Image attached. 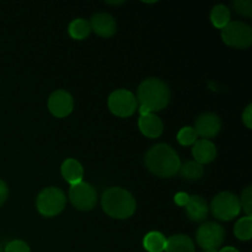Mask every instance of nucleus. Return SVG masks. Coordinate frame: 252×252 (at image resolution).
Here are the masks:
<instances>
[{
  "label": "nucleus",
  "instance_id": "nucleus-1",
  "mask_svg": "<svg viewBox=\"0 0 252 252\" xmlns=\"http://www.w3.org/2000/svg\"><path fill=\"white\" fill-rule=\"evenodd\" d=\"M144 162L152 174L164 179L176 175L181 166V160L177 153L164 143L150 148L145 154Z\"/></svg>",
  "mask_w": 252,
  "mask_h": 252
},
{
  "label": "nucleus",
  "instance_id": "nucleus-2",
  "mask_svg": "<svg viewBox=\"0 0 252 252\" xmlns=\"http://www.w3.org/2000/svg\"><path fill=\"white\" fill-rule=\"evenodd\" d=\"M170 90L166 84L157 78L143 81L138 88L137 102H139L140 115L154 113L169 105Z\"/></svg>",
  "mask_w": 252,
  "mask_h": 252
},
{
  "label": "nucleus",
  "instance_id": "nucleus-3",
  "mask_svg": "<svg viewBox=\"0 0 252 252\" xmlns=\"http://www.w3.org/2000/svg\"><path fill=\"white\" fill-rule=\"evenodd\" d=\"M102 209L106 214L115 219H127L135 212V199L132 194L121 187L106 189L101 199Z\"/></svg>",
  "mask_w": 252,
  "mask_h": 252
},
{
  "label": "nucleus",
  "instance_id": "nucleus-4",
  "mask_svg": "<svg viewBox=\"0 0 252 252\" xmlns=\"http://www.w3.org/2000/svg\"><path fill=\"white\" fill-rule=\"evenodd\" d=\"M221 39L233 48H249L252 43V29L245 22L230 21L221 29Z\"/></svg>",
  "mask_w": 252,
  "mask_h": 252
},
{
  "label": "nucleus",
  "instance_id": "nucleus-5",
  "mask_svg": "<svg viewBox=\"0 0 252 252\" xmlns=\"http://www.w3.org/2000/svg\"><path fill=\"white\" fill-rule=\"evenodd\" d=\"M66 197L62 189L48 187L37 197V209L43 217H56L64 209Z\"/></svg>",
  "mask_w": 252,
  "mask_h": 252
},
{
  "label": "nucleus",
  "instance_id": "nucleus-6",
  "mask_svg": "<svg viewBox=\"0 0 252 252\" xmlns=\"http://www.w3.org/2000/svg\"><path fill=\"white\" fill-rule=\"evenodd\" d=\"M212 213L217 219L229 221L238 217L241 212L240 201L230 192H221L214 197L212 202Z\"/></svg>",
  "mask_w": 252,
  "mask_h": 252
},
{
  "label": "nucleus",
  "instance_id": "nucleus-7",
  "mask_svg": "<svg viewBox=\"0 0 252 252\" xmlns=\"http://www.w3.org/2000/svg\"><path fill=\"white\" fill-rule=\"evenodd\" d=\"M137 107V97L134 94L126 89L113 91L108 97V108L113 115L118 117H129L135 112Z\"/></svg>",
  "mask_w": 252,
  "mask_h": 252
},
{
  "label": "nucleus",
  "instance_id": "nucleus-8",
  "mask_svg": "<svg viewBox=\"0 0 252 252\" xmlns=\"http://www.w3.org/2000/svg\"><path fill=\"white\" fill-rule=\"evenodd\" d=\"M69 198L73 206L79 211H90L97 203L96 189L85 181L71 185L69 189Z\"/></svg>",
  "mask_w": 252,
  "mask_h": 252
},
{
  "label": "nucleus",
  "instance_id": "nucleus-9",
  "mask_svg": "<svg viewBox=\"0 0 252 252\" xmlns=\"http://www.w3.org/2000/svg\"><path fill=\"white\" fill-rule=\"evenodd\" d=\"M225 238V230L217 223L202 224L196 233V240L198 245L206 251H217L223 244Z\"/></svg>",
  "mask_w": 252,
  "mask_h": 252
},
{
  "label": "nucleus",
  "instance_id": "nucleus-10",
  "mask_svg": "<svg viewBox=\"0 0 252 252\" xmlns=\"http://www.w3.org/2000/svg\"><path fill=\"white\" fill-rule=\"evenodd\" d=\"M74 101L69 93L64 90H57L49 96L48 108L53 116L58 118H64L69 116L73 111Z\"/></svg>",
  "mask_w": 252,
  "mask_h": 252
},
{
  "label": "nucleus",
  "instance_id": "nucleus-11",
  "mask_svg": "<svg viewBox=\"0 0 252 252\" xmlns=\"http://www.w3.org/2000/svg\"><path fill=\"white\" fill-rule=\"evenodd\" d=\"M221 128V121L214 113H203L199 116L196 121V126H194V130H196L197 135L202 137L203 139L207 138H213L220 132Z\"/></svg>",
  "mask_w": 252,
  "mask_h": 252
},
{
  "label": "nucleus",
  "instance_id": "nucleus-12",
  "mask_svg": "<svg viewBox=\"0 0 252 252\" xmlns=\"http://www.w3.org/2000/svg\"><path fill=\"white\" fill-rule=\"evenodd\" d=\"M89 24H90L91 30H94L101 37L113 36L116 33V29H117L116 20L110 14H105V12L94 15Z\"/></svg>",
  "mask_w": 252,
  "mask_h": 252
},
{
  "label": "nucleus",
  "instance_id": "nucleus-13",
  "mask_svg": "<svg viewBox=\"0 0 252 252\" xmlns=\"http://www.w3.org/2000/svg\"><path fill=\"white\" fill-rule=\"evenodd\" d=\"M192 154H193L194 161L198 162V164H209L216 159L217 148L211 140L199 139L193 144Z\"/></svg>",
  "mask_w": 252,
  "mask_h": 252
},
{
  "label": "nucleus",
  "instance_id": "nucleus-14",
  "mask_svg": "<svg viewBox=\"0 0 252 252\" xmlns=\"http://www.w3.org/2000/svg\"><path fill=\"white\" fill-rule=\"evenodd\" d=\"M138 126H139L140 132L148 138L160 137L162 130H164V125H162L161 120L154 113L140 115Z\"/></svg>",
  "mask_w": 252,
  "mask_h": 252
},
{
  "label": "nucleus",
  "instance_id": "nucleus-15",
  "mask_svg": "<svg viewBox=\"0 0 252 252\" xmlns=\"http://www.w3.org/2000/svg\"><path fill=\"white\" fill-rule=\"evenodd\" d=\"M186 211L191 220L202 221L208 216L209 208L203 197L194 194V196H189V203L186 204Z\"/></svg>",
  "mask_w": 252,
  "mask_h": 252
},
{
  "label": "nucleus",
  "instance_id": "nucleus-16",
  "mask_svg": "<svg viewBox=\"0 0 252 252\" xmlns=\"http://www.w3.org/2000/svg\"><path fill=\"white\" fill-rule=\"evenodd\" d=\"M62 175L68 184L75 185L83 181L84 169L75 159H66L62 165Z\"/></svg>",
  "mask_w": 252,
  "mask_h": 252
},
{
  "label": "nucleus",
  "instance_id": "nucleus-17",
  "mask_svg": "<svg viewBox=\"0 0 252 252\" xmlns=\"http://www.w3.org/2000/svg\"><path fill=\"white\" fill-rule=\"evenodd\" d=\"M165 252H194L193 241L184 234H177L166 239Z\"/></svg>",
  "mask_w": 252,
  "mask_h": 252
},
{
  "label": "nucleus",
  "instance_id": "nucleus-18",
  "mask_svg": "<svg viewBox=\"0 0 252 252\" xmlns=\"http://www.w3.org/2000/svg\"><path fill=\"white\" fill-rule=\"evenodd\" d=\"M143 245L148 252H162L166 246V238L159 231H150L145 235Z\"/></svg>",
  "mask_w": 252,
  "mask_h": 252
},
{
  "label": "nucleus",
  "instance_id": "nucleus-19",
  "mask_svg": "<svg viewBox=\"0 0 252 252\" xmlns=\"http://www.w3.org/2000/svg\"><path fill=\"white\" fill-rule=\"evenodd\" d=\"M211 21L217 29H224L230 22V10L225 5H217L211 12Z\"/></svg>",
  "mask_w": 252,
  "mask_h": 252
},
{
  "label": "nucleus",
  "instance_id": "nucleus-20",
  "mask_svg": "<svg viewBox=\"0 0 252 252\" xmlns=\"http://www.w3.org/2000/svg\"><path fill=\"white\" fill-rule=\"evenodd\" d=\"M179 172L184 179L189 180V181H196V180L201 179L202 175L204 174V170L203 165L198 164V162L187 161L180 166Z\"/></svg>",
  "mask_w": 252,
  "mask_h": 252
},
{
  "label": "nucleus",
  "instance_id": "nucleus-21",
  "mask_svg": "<svg viewBox=\"0 0 252 252\" xmlns=\"http://www.w3.org/2000/svg\"><path fill=\"white\" fill-rule=\"evenodd\" d=\"M69 34L74 39H84L90 34L91 27L89 21L84 19H76L69 25Z\"/></svg>",
  "mask_w": 252,
  "mask_h": 252
},
{
  "label": "nucleus",
  "instance_id": "nucleus-22",
  "mask_svg": "<svg viewBox=\"0 0 252 252\" xmlns=\"http://www.w3.org/2000/svg\"><path fill=\"white\" fill-rule=\"evenodd\" d=\"M235 236L239 240L248 241L250 240L252 236V218L251 217H244L238 223L235 224L234 229Z\"/></svg>",
  "mask_w": 252,
  "mask_h": 252
},
{
  "label": "nucleus",
  "instance_id": "nucleus-23",
  "mask_svg": "<svg viewBox=\"0 0 252 252\" xmlns=\"http://www.w3.org/2000/svg\"><path fill=\"white\" fill-rule=\"evenodd\" d=\"M197 135L196 130L193 127H184L179 133H177V140L181 145L185 147H189V145H193L197 142Z\"/></svg>",
  "mask_w": 252,
  "mask_h": 252
},
{
  "label": "nucleus",
  "instance_id": "nucleus-24",
  "mask_svg": "<svg viewBox=\"0 0 252 252\" xmlns=\"http://www.w3.org/2000/svg\"><path fill=\"white\" fill-rule=\"evenodd\" d=\"M240 201V206L241 208L244 209V212L246 213V217H251L252 216V187L249 186L246 187L245 189L241 193V199Z\"/></svg>",
  "mask_w": 252,
  "mask_h": 252
},
{
  "label": "nucleus",
  "instance_id": "nucleus-25",
  "mask_svg": "<svg viewBox=\"0 0 252 252\" xmlns=\"http://www.w3.org/2000/svg\"><path fill=\"white\" fill-rule=\"evenodd\" d=\"M235 11L243 16H251L252 15V1L251 0H238L234 2Z\"/></svg>",
  "mask_w": 252,
  "mask_h": 252
},
{
  "label": "nucleus",
  "instance_id": "nucleus-26",
  "mask_svg": "<svg viewBox=\"0 0 252 252\" xmlns=\"http://www.w3.org/2000/svg\"><path fill=\"white\" fill-rule=\"evenodd\" d=\"M4 252H31L30 251L29 245L21 240L10 241L4 249Z\"/></svg>",
  "mask_w": 252,
  "mask_h": 252
},
{
  "label": "nucleus",
  "instance_id": "nucleus-27",
  "mask_svg": "<svg viewBox=\"0 0 252 252\" xmlns=\"http://www.w3.org/2000/svg\"><path fill=\"white\" fill-rule=\"evenodd\" d=\"M243 122L249 129L252 128V105H249L243 113Z\"/></svg>",
  "mask_w": 252,
  "mask_h": 252
},
{
  "label": "nucleus",
  "instance_id": "nucleus-28",
  "mask_svg": "<svg viewBox=\"0 0 252 252\" xmlns=\"http://www.w3.org/2000/svg\"><path fill=\"white\" fill-rule=\"evenodd\" d=\"M9 196V189H7V185L5 184L2 180H0V207L5 203V201L7 199Z\"/></svg>",
  "mask_w": 252,
  "mask_h": 252
},
{
  "label": "nucleus",
  "instance_id": "nucleus-29",
  "mask_svg": "<svg viewBox=\"0 0 252 252\" xmlns=\"http://www.w3.org/2000/svg\"><path fill=\"white\" fill-rule=\"evenodd\" d=\"M189 196L187 193H184V192H179V193L175 196V203L180 207H186V204L189 203Z\"/></svg>",
  "mask_w": 252,
  "mask_h": 252
},
{
  "label": "nucleus",
  "instance_id": "nucleus-30",
  "mask_svg": "<svg viewBox=\"0 0 252 252\" xmlns=\"http://www.w3.org/2000/svg\"><path fill=\"white\" fill-rule=\"evenodd\" d=\"M219 252H239L238 250H236L235 248H230V246H229V248H224V249H221L220 251Z\"/></svg>",
  "mask_w": 252,
  "mask_h": 252
},
{
  "label": "nucleus",
  "instance_id": "nucleus-31",
  "mask_svg": "<svg viewBox=\"0 0 252 252\" xmlns=\"http://www.w3.org/2000/svg\"><path fill=\"white\" fill-rule=\"evenodd\" d=\"M0 252H4V250H2V248H1V245H0Z\"/></svg>",
  "mask_w": 252,
  "mask_h": 252
},
{
  "label": "nucleus",
  "instance_id": "nucleus-32",
  "mask_svg": "<svg viewBox=\"0 0 252 252\" xmlns=\"http://www.w3.org/2000/svg\"><path fill=\"white\" fill-rule=\"evenodd\" d=\"M204 252H217V251H204Z\"/></svg>",
  "mask_w": 252,
  "mask_h": 252
}]
</instances>
